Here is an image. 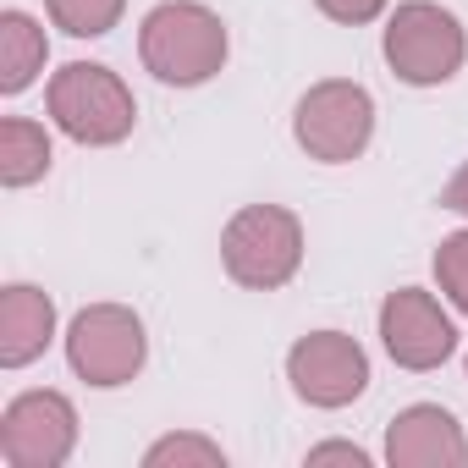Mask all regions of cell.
Masks as SVG:
<instances>
[{"mask_svg":"<svg viewBox=\"0 0 468 468\" xmlns=\"http://www.w3.org/2000/svg\"><path fill=\"white\" fill-rule=\"evenodd\" d=\"M226 50H231L226 23L209 6H198V0H160V6L144 17V28H138L144 67L160 83H171V89L209 83L226 67Z\"/></svg>","mask_w":468,"mask_h":468,"instance_id":"cell-1","label":"cell"},{"mask_svg":"<svg viewBox=\"0 0 468 468\" xmlns=\"http://www.w3.org/2000/svg\"><path fill=\"white\" fill-rule=\"evenodd\" d=\"M220 265L249 292H276L303 265V220L282 204H249L220 231Z\"/></svg>","mask_w":468,"mask_h":468,"instance_id":"cell-2","label":"cell"},{"mask_svg":"<svg viewBox=\"0 0 468 468\" xmlns=\"http://www.w3.org/2000/svg\"><path fill=\"white\" fill-rule=\"evenodd\" d=\"M50 122L72 138V144H89V149H111L133 133L138 122V100L133 89L100 67V61H67L56 78H50Z\"/></svg>","mask_w":468,"mask_h":468,"instance_id":"cell-3","label":"cell"},{"mask_svg":"<svg viewBox=\"0 0 468 468\" xmlns=\"http://www.w3.org/2000/svg\"><path fill=\"white\" fill-rule=\"evenodd\" d=\"M380 50H386V67H391L402 83L435 89V83H446V78L463 72L468 34H463V23H457L446 6H435V0H408V6L391 12Z\"/></svg>","mask_w":468,"mask_h":468,"instance_id":"cell-4","label":"cell"},{"mask_svg":"<svg viewBox=\"0 0 468 468\" xmlns=\"http://www.w3.org/2000/svg\"><path fill=\"white\" fill-rule=\"evenodd\" d=\"M292 138L309 160H325V165H347L369 149L375 138V100L364 83H347V78H325L314 83L298 111H292Z\"/></svg>","mask_w":468,"mask_h":468,"instance_id":"cell-5","label":"cell"},{"mask_svg":"<svg viewBox=\"0 0 468 468\" xmlns=\"http://www.w3.org/2000/svg\"><path fill=\"white\" fill-rule=\"evenodd\" d=\"M144 358H149L144 320L122 303H94L67 325V364L78 380H89L100 391L127 386L144 369Z\"/></svg>","mask_w":468,"mask_h":468,"instance_id":"cell-6","label":"cell"},{"mask_svg":"<svg viewBox=\"0 0 468 468\" xmlns=\"http://www.w3.org/2000/svg\"><path fill=\"white\" fill-rule=\"evenodd\" d=\"M78 446V408L61 391H23L0 413V457L6 468H61Z\"/></svg>","mask_w":468,"mask_h":468,"instance_id":"cell-7","label":"cell"},{"mask_svg":"<svg viewBox=\"0 0 468 468\" xmlns=\"http://www.w3.org/2000/svg\"><path fill=\"white\" fill-rule=\"evenodd\" d=\"M287 380L309 408H347L369 386V353L342 331H314V336L292 342Z\"/></svg>","mask_w":468,"mask_h":468,"instance_id":"cell-8","label":"cell"},{"mask_svg":"<svg viewBox=\"0 0 468 468\" xmlns=\"http://www.w3.org/2000/svg\"><path fill=\"white\" fill-rule=\"evenodd\" d=\"M380 342L391 353V364L424 375V369H441L452 353H457V331L452 320L441 314V303L419 287H402L380 303Z\"/></svg>","mask_w":468,"mask_h":468,"instance_id":"cell-9","label":"cell"},{"mask_svg":"<svg viewBox=\"0 0 468 468\" xmlns=\"http://www.w3.org/2000/svg\"><path fill=\"white\" fill-rule=\"evenodd\" d=\"M386 463L391 468H463L468 463V435L446 408L413 402L386 424Z\"/></svg>","mask_w":468,"mask_h":468,"instance_id":"cell-10","label":"cell"},{"mask_svg":"<svg viewBox=\"0 0 468 468\" xmlns=\"http://www.w3.org/2000/svg\"><path fill=\"white\" fill-rule=\"evenodd\" d=\"M56 342V303L28 287V282H12L0 292V364L6 369H23L34 364L45 347Z\"/></svg>","mask_w":468,"mask_h":468,"instance_id":"cell-11","label":"cell"},{"mask_svg":"<svg viewBox=\"0 0 468 468\" xmlns=\"http://www.w3.org/2000/svg\"><path fill=\"white\" fill-rule=\"evenodd\" d=\"M45 28L28 12H0V94H23L45 72Z\"/></svg>","mask_w":468,"mask_h":468,"instance_id":"cell-12","label":"cell"},{"mask_svg":"<svg viewBox=\"0 0 468 468\" xmlns=\"http://www.w3.org/2000/svg\"><path fill=\"white\" fill-rule=\"evenodd\" d=\"M50 133L28 116H6L0 122V182L6 187H34L50 171Z\"/></svg>","mask_w":468,"mask_h":468,"instance_id":"cell-13","label":"cell"},{"mask_svg":"<svg viewBox=\"0 0 468 468\" xmlns=\"http://www.w3.org/2000/svg\"><path fill=\"white\" fill-rule=\"evenodd\" d=\"M45 6H50V23H56L61 34H72V39H100V34H111V28L122 23L127 0H45Z\"/></svg>","mask_w":468,"mask_h":468,"instance_id":"cell-14","label":"cell"},{"mask_svg":"<svg viewBox=\"0 0 468 468\" xmlns=\"http://www.w3.org/2000/svg\"><path fill=\"white\" fill-rule=\"evenodd\" d=\"M144 468H226V452L204 435H165L144 452Z\"/></svg>","mask_w":468,"mask_h":468,"instance_id":"cell-15","label":"cell"},{"mask_svg":"<svg viewBox=\"0 0 468 468\" xmlns=\"http://www.w3.org/2000/svg\"><path fill=\"white\" fill-rule=\"evenodd\" d=\"M435 282H441V292L452 298V309L468 314V231L441 238V249H435Z\"/></svg>","mask_w":468,"mask_h":468,"instance_id":"cell-16","label":"cell"},{"mask_svg":"<svg viewBox=\"0 0 468 468\" xmlns=\"http://www.w3.org/2000/svg\"><path fill=\"white\" fill-rule=\"evenodd\" d=\"M314 6H320L331 23H347V28H358V23H375V17L386 12V0H314Z\"/></svg>","mask_w":468,"mask_h":468,"instance_id":"cell-17","label":"cell"},{"mask_svg":"<svg viewBox=\"0 0 468 468\" xmlns=\"http://www.w3.org/2000/svg\"><path fill=\"white\" fill-rule=\"evenodd\" d=\"M320 463H353V468H369V452L353 446V441H325V446H309V468Z\"/></svg>","mask_w":468,"mask_h":468,"instance_id":"cell-18","label":"cell"},{"mask_svg":"<svg viewBox=\"0 0 468 468\" xmlns=\"http://www.w3.org/2000/svg\"><path fill=\"white\" fill-rule=\"evenodd\" d=\"M441 209H457V215H468V165L441 187Z\"/></svg>","mask_w":468,"mask_h":468,"instance_id":"cell-19","label":"cell"}]
</instances>
